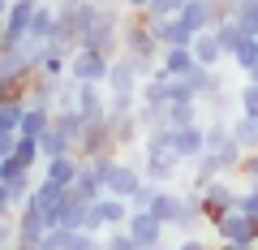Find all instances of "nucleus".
I'll use <instances>...</instances> for the list:
<instances>
[{
	"instance_id": "4",
	"label": "nucleus",
	"mask_w": 258,
	"mask_h": 250,
	"mask_svg": "<svg viewBox=\"0 0 258 250\" xmlns=\"http://www.w3.org/2000/svg\"><path fill=\"white\" fill-rule=\"evenodd\" d=\"M129 220V203L116 194H99L91 203V212H86V233H108V229H120V224Z\"/></svg>"
},
{
	"instance_id": "3",
	"label": "nucleus",
	"mask_w": 258,
	"mask_h": 250,
	"mask_svg": "<svg viewBox=\"0 0 258 250\" xmlns=\"http://www.w3.org/2000/svg\"><path fill=\"white\" fill-rule=\"evenodd\" d=\"M198 203H203V220H207V224H215L224 212H237L241 190L232 185V177L224 173V177H211V181L198 190Z\"/></svg>"
},
{
	"instance_id": "43",
	"label": "nucleus",
	"mask_w": 258,
	"mask_h": 250,
	"mask_svg": "<svg viewBox=\"0 0 258 250\" xmlns=\"http://www.w3.org/2000/svg\"><path fill=\"white\" fill-rule=\"evenodd\" d=\"M237 112H245V117L258 121V82H245L237 91Z\"/></svg>"
},
{
	"instance_id": "25",
	"label": "nucleus",
	"mask_w": 258,
	"mask_h": 250,
	"mask_svg": "<svg viewBox=\"0 0 258 250\" xmlns=\"http://www.w3.org/2000/svg\"><path fill=\"white\" fill-rule=\"evenodd\" d=\"M203 121V104L198 99H172L164 104V125H194Z\"/></svg>"
},
{
	"instance_id": "31",
	"label": "nucleus",
	"mask_w": 258,
	"mask_h": 250,
	"mask_svg": "<svg viewBox=\"0 0 258 250\" xmlns=\"http://www.w3.org/2000/svg\"><path fill=\"white\" fill-rule=\"evenodd\" d=\"M47 125H52V112H47V108H35V104H26V108H22V125H18V134L39 138Z\"/></svg>"
},
{
	"instance_id": "40",
	"label": "nucleus",
	"mask_w": 258,
	"mask_h": 250,
	"mask_svg": "<svg viewBox=\"0 0 258 250\" xmlns=\"http://www.w3.org/2000/svg\"><path fill=\"white\" fill-rule=\"evenodd\" d=\"M86 212H91V203L86 198H69V207H64V216H60V229H82L86 224Z\"/></svg>"
},
{
	"instance_id": "32",
	"label": "nucleus",
	"mask_w": 258,
	"mask_h": 250,
	"mask_svg": "<svg viewBox=\"0 0 258 250\" xmlns=\"http://www.w3.org/2000/svg\"><path fill=\"white\" fill-rule=\"evenodd\" d=\"M228 130H232V138H237V142H241L245 151H258V121H254V117L237 112V117L228 121Z\"/></svg>"
},
{
	"instance_id": "23",
	"label": "nucleus",
	"mask_w": 258,
	"mask_h": 250,
	"mask_svg": "<svg viewBox=\"0 0 258 250\" xmlns=\"http://www.w3.org/2000/svg\"><path fill=\"white\" fill-rule=\"evenodd\" d=\"M47 39H56V5L39 0L30 18V43H47Z\"/></svg>"
},
{
	"instance_id": "29",
	"label": "nucleus",
	"mask_w": 258,
	"mask_h": 250,
	"mask_svg": "<svg viewBox=\"0 0 258 250\" xmlns=\"http://www.w3.org/2000/svg\"><path fill=\"white\" fill-rule=\"evenodd\" d=\"M69 151L78 156V147H74L69 138H64V134L56 130V125H47V130L39 134V156H43V160H52V156H69Z\"/></svg>"
},
{
	"instance_id": "51",
	"label": "nucleus",
	"mask_w": 258,
	"mask_h": 250,
	"mask_svg": "<svg viewBox=\"0 0 258 250\" xmlns=\"http://www.w3.org/2000/svg\"><path fill=\"white\" fill-rule=\"evenodd\" d=\"M13 147H18V134H0V160H9Z\"/></svg>"
},
{
	"instance_id": "52",
	"label": "nucleus",
	"mask_w": 258,
	"mask_h": 250,
	"mask_svg": "<svg viewBox=\"0 0 258 250\" xmlns=\"http://www.w3.org/2000/svg\"><path fill=\"white\" fill-rule=\"evenodd\" d=\"M215 250H258V241H220Z\"/></svg>"
},
{
	"instance_id": "13",
	"label": "nucleus",
	"mask_w": 258,
	"mask_h": 250,
	"mask_svg": "<svg viewBox=\"0 0 258 250\" xmlns=\"http://www.w3.org/2000/svg\"><path fill=\"white\" fill-rule=\"evenodd\" d=\"M211 229L220 241H258V220H249L245 212H224Z\"/></svg>"
},
{
	"instance_id": "47",
	"label": "nucleus",
	"mask_w": 258,
	"mask_h": 250,
	"mask_svg": "<svg viewBox=\"0 0 258 250\" xmlns=\"http://www.w3.org/2000/svg\"><path fill=\"white\" fill-rule=\"evenodd\" d=\"M237 212H245L249 220H258V185H245V190H241V203H237Z\"/></svg>"
},
{
	"instance_id": "59",
	"label": "nucleus",
	"mask_w": 258,
	"mask_h": 250,
	"mask_svg": "<svg viewBox=\"0 0 258 250\" xmlns=\"http://www.w3.org/2000/svg\"><path fill=\"white\" fill-rule=\"evenodd\" d=\"M159 250H172V246H159Z\"/></svg>"
},
{
	"instance_id": "36",
	"label": "nucleus",
	"mask_w": 258,
	"mask_h": 250,
	"mask_svg": "<svg viewBox=\"0 0 258 250\" xmlns=\"http://www.w3.org/2000/svg\"><path fill=\"white\" fill-rule=\"evenodd\" d=\"M228 61L241 69V74H249V69H254V61H258V39H249V35H245V39H241V43L228 52Z\"/></svg>"
},
{
	"instance_id": "7",
	"label": "nucleus",
	"mask_w": 258,
	"mask_h": 250,
	"mask_svg": "<svg viewBox=\"0 0 258 250\" xmlns=\"http://www.w3.org/2000/svg\"><path fill=\"white\" fill-rule=\"evenodd\" d=\"M35 5L39 0H9L5 9V47H22L30 39V18H35Z\"/></svg>"
},
{
	"instance_id": "35",
	"label": "nucleus",
	"mask_w": 258,
	"mask_h": 250,
	"mask_svg": "<svg viewBox=\"0 0 258 250\" xmlns=\"http://www.w3.org/2000/svg\"><path fill=\"white\" fill-rule=\"evenodd\" d=\"M232 22L241 26V35H249V39H258V0H241L237 9L228 13Z\"/></svg>"
},
{
	"instance_id": "39",
	"label": "nucleus",
	"mask_w": 258,
	"mask_h": 250,
	"mask_svg": "<svg viewBox=\"0 0 258 250\" xmlns=\"http://www.w3.org/2000/svg\"><path fill=\"white\" fill-rule=\"evenodd\" d=\"M215 156H220V168H224V173H237V168H241V160H245V147H241V142L237 138H228V142H224V147L220 151H215Z\"/></svg>"
},
{
	"instance_id": "10",
	"label": "nucleus",
	"mask_w": 258,
	"mask_h": 250,
	"mask_svg": "<svg viewBox=\"0 0 258 250\" xmlns=\"http://www.w3.org/2000/svg\"><path fill=\"white\" fill-rule=\"evenodd\" d=\"M108 61L112 56H99V52H91V47H74V56H69V78H74V82H99L103 86Z\"/></svg>"
},
{
	"instance_id": "46",
	"label": "nucleus",
	"mask_w": 258,
	"mask_h": 250,
	"mask_svg": "<svg viewBox=\"0 0 258 250\" xmlns=\"http://www.w3.org/2000/svg\"><path fill=\"white\" fill-rule=\"evenodd\" d=\"M103 250H138V246H134V237L125 229H108L103 233Z\"/></svg>"
},
{
	"instance_id": "34",
	"label": "nucleus",
	"mask_w": 258,
	"mask_h": 250,
	"mask_svg": "<svg viewBox=\"0 0 258 250\" xmlns=\"http://www.w3.org/2000/svg\"><path fill=\"white\" fill-rule=\"evenodd\" d=\"M164 151H172V125L142 130V156H164Z\"/></svg>"
},
{
	"instance_id": "33",
	"label": "nucleus",
	"mask_w": 258,
	"mask_h": 250,
	"mask_svg": "<svg viewBox=\"0 0 258 250\" xmlns=\"http://www.w3.org/2000/svg\"><path fill=\"white\" fill-rule=\"evenodd\" d=\"M228 138H232L228 117H207V121H203V147H207V151H220Z\"/></svg>"
},
{
	"instance_id": "22",
	"label": "nucleus",
	"mask_w": 258,
	"mask_h": 250,
	"mask_svg": "<svg viewBox=\"0 0 258 250\" xmlns=\"http://www.w3.org/2000/svg\"><path fill=\"white\" fill-rule=\"evenodd\" d=\"M108 125H112V142H116L120 156H125L129 147H138V142H142V125L134 121V112H129V117H108Z\"/></svg>"
},
{
	"instance_id": "16",
	"label": "nucleus",
	"mask_w": 258,
	"mask_h": 250,
	"mask_svg": "<svg viewBox=\"0 0 258 250\" xmlns=\"http://www.w3.org/2000/svg\"><path fill=\"white\" fill-rule=\"evenodd\" d=\"M13 229H18V241H39L47 229H52V224H47V220H43V212H39V207L26 198V203L13 212Z\"/></svg>"
},
{
	"instance_id": "49",
	"label": "nucleus",
	"mask_w": 258,
	"mask_h": 250,
	"mask_svg": "<svg viewBox=\"0 0 258 250\" xmlns=\"http://www.w3.org/2000/svg\"><path fill=\"white\" fill-rule=\"evenodd\" d=\"M155 190H159V185H155V181H142V185H138V194L129 198V207H147V203H151V198H155Z\"/></svg>"
},
{
	"instance_id": "8",
	"label": "nucleus",
	"mask_w": 258,
	"mask_h": 250,
	"mask_svg": "<svg viewBox=\"0 0 258 250\" xmlns=\"http://www.w3.org/2000/svg\"><path fill=\"white\" fill-rule=\"evenodd\" d=\"M138 185H142V164H138V160H120L116 156L108 181H103V194H116V198H125V203H129V198L138 194Z\"/></svg>"
},
{
	"instance_id": "20",
	"label": "nucleus",
	"mask_w": 258,
	"mask_h": 250,
	"mask_svg": "<svg viewBox=\"0 0 258 250\" xmlns=\"http://www.w3.org/2000/svg\"><path fill=\"white\" fill-rule=\"evenodd\" d=\"M147 22H151V30H155V39L164 47H189L194 43V30L181 18H147Z\"/></svg>"
},
{
	"instance_id": "60",
	"label": "nucleus",
	"mask_w": 258,
	"mask_h": 250,
	"mask_svg": "<svg viewBox=\"0 0 258 250\" xmlns=\"http://www.w3.org/2000/svg\"><path fill=\"white\" fill-rule=\"evenodd\" d=\"M0 250H9V246H0Z\"/></svg>"
},
{
	"instance_id": "61",
	"label": "nucleus",
	"mask_w": 258,
	"mask_h": 250,
	"mask_svg": "<svg viewBox=\"0 0 258 250\" xmlns=\"http://www.w3.org/2000/svg\"><path fill=\"white\" fill-rule=\"evenodd\" d=\"M0 104H5V99H0Z\"/></svg>"
},
{
	"instance_id": "11",
	"label": "nucleus",
	"mask_w": 258,
	"mask_h": 250,
	"mask_svg": "<svg viewBox=\"0 0 258 250\" xmlns=\"http://www.w3.org/2000/svg\"><path fill=\"white\" fill-rule=\"evenodd\" d=\"M203 203H198V190H185V194H176V212H172V224H168V229H176L181 233V237H189V233H198L203 229Z\"/></svg>"
},
{
	"instance_id": "45",
	"label": "nucleus",
	"mask_w": 258,
	"mask_h": 250,
	"mask_svg": "<svg viewBox=\"0 0 258 250\" xmlns=\"http://www.w3.org/2000/svg\"><path fill=\"white\" fill-rule=\"evenodd\" d=\"M64 250H103V233H86V229H78L74 241H69Z\"/></svg>"
},
{
	"instance_id": "14",
	"label": "nucleus",
	"mask_w": 258,
	"mask_h": 250,
	"mask_svg": "<svg viewBox=\"0 0 258 250\" xmlns=\"http://www.w3.org/2000/svg\"><path fill=\"white\" fill-rule=\"evenodd\" d=\"M142 181H155V185H172V177L185 168V160L176 151H164V156H142Z\"/></svg>"
},
{
	"instance_id": "55",
	"label": "nucleus",
	"mask_w": 258,
	"mask_h": 250,
	"mask_svg": "<svg viewBox=\"0 0 258 250\" xmlns=\"http://www.w3.org/2000/svg\"><path fill=\"white\" fill-rule=\"evenodd\" d=\"M245 78H249V82H258V61H254V69H249V74H245Z\"/></svg>"
},
{
	"instance_id": "2",
	"label": "nucleus",
	"mask_w": 258,
	"mask_h": 250,
	"mask_svg": "<svg viewBox=\"0 0 258 250\" xmlns=\"http://www.w3.org/2000/svg\"><path fill=\"white\" fill-rule=\"evenodd\" d=\"M120 30H125V9H95V22L78 47H91L99 56H120Z\"/></svg>"
},
{
	"instance_id": "27",
	"label": "nucleus",
	"mask_w": 258,
	"mask_h": 250,
	"mask_svg": "<svg viewBox=\"0 0 258 250\" xmlns=\"http://www.w3.org/2000/svg\"><path fill=\"white\" fill-rule=\"evenodd\" d=\"M26 104H35V108H47V112H56V78H43V74H35V78H30V91H26Z\"/></svg>"
},
{
	"instance_id": "1",
	"label": "nucleus",
	"mask_w": 258,
	"mask_h": 250,
	"mask_svg": "<svg viewBox=\"0 0 258 250\" xmlns=\"http://www.w3.org/2000/svg\"><path fill=\"white\" fill-rule=\"evenodd\" d=\"M120 52L134 61V69H138V78H151L159 69V52H164V43L155 39V30H151L147 13H125V30H120Z\"/></svg>"
},
{
	"instance_id": "58",
	"label": "nucleus",
	"mask_w": 258,
	"mask_h": 250,
	"mask_svg": "<svg viewBox=\"0 0 258 250\" xmlns=\"http://www.w3.org/2000/svg\"><path fill=\"white\" fill-rule=\"evenodd\" d=\"M5 173H9V168H5V160H0V181H5Z\"/></svg>"
},
{
	"instance_id": "6",
	"label": "nucleus",
	"mask_w": 258,
	"mask_h": 250,
	"mask_svg": "<svg viewBox=\"0 0 258 250\" xmlns=\"http://www.w3.org/2000/svg\"><path fill=\"white\" fill-rule=\"evenodd\" d=\"M30 203L43 212L47 224H60L64 207H69V198H74V185H56V181H35V190H30Z\"/></svg>"
},
{
	"instance_id": "41",
	"label": "nucleus",
	"mask_w": 258,
	"mask_h": 250,
	"mask_svg": "<svg viewBox=\"0 0 258 250\" xmlns=\"http://www.w3.org/2000/svg\"><path fill=\"white\" fill-rule=\"evenodd\" d=\"M74 233H78V229H60V224H52V229L39 237V250H64L69 241H74Z\"/></svg>"
},
{
	"instance_id": "50",
	"label": "nucleus",
	"mask_w": 258,
	"mask_h": 250,
	"mask_svg": "<svg viewBox=\"0 0 258 250\" xmlns=\"http://www.w3.org/2000/svg\"><path fill=\"white\" fill-rule=\"evenodd\" d=\"M172 250H215V246H211V241H203L198 233H189V237H181Z\"/></svg>"
},
{
	"instance_id": "48",
	"label": "nucleus",
	"mask_w": 258,
	"mask_h": 250,
	"mask_svg": "<svg viewBox=\"0 0 258 250\" xmlns=\"http://www.w3.org/2000/svg\"><path fill=\"white\" fill-rule=\"evenodd\" d=\"M237 173L245 177V185H258V151H245V160H241Z\"/></svg>"
},
{
	"instance_id": "12",
	"label": "nucleus",
	"mask_w": 258,
	"mask_h": 250,
	"mask_svg": "<svg viewBox=\"0 0 258 250\" xmlns=\"http://www.w3.org/2000/svg\"><path fill=\"white\" fill-rule=\"evenodd\" d=\"M176 18H181L185 26H189L194 35H198V30H211L215 22H224L228 13H224V5H220V0H185V9L176 13Z\"/></svg>"
},
{
	"instance_id": "44",
	"label": "nucleus",
	"mask_w": 258,
	"mask_h": 250,
	"mask_svg": "<svg viewBox=\"0 0 258 250\" xmlns=\"http://www.w3.org/2000/svg\"><path fill=\"white\" fill-rule=\"evenodd\" d=\"M185 9V0H151L147 5V18H176Z\"/></svg>"
},
{
	"instance_id": "56",
	"label": "nucleus",
	"mask_w": 258,
	"mask_h": 250,
	"mask_svg": "<svg viewBox=\"0 0 258 250\" xmlns=\"http://www.w3.org/2000/svg\"><path fill=\"white\" fill-rule=\"evenodd\" d=\"M0 52H5V22H0Z\"/></svg>"
},
{
	"instance_id": "9",
	"label": "nucleus",
	"mask_w": 258,
	"mask_h": 250,
	"mask_svg": "<svg viewBox=\"0 0 258 250\" xmlns=\"http://www.w3.org/2000/svg\"><path fill=\"white\" fill-rule=\"evenodd\" d=\"M95 156H120L116 142H112V125L103 121H86L82 138H78V160H95Z\"/></svg>"
},
{
	"instance_id": "19",
	"label": "nucleus",
	"mask_w": 258,
	"mask_h": 250,
	"mask_svg": "<svg viewBox=\"0 0 258 250\" xmlns=\"http://www.w3.org/2000/svg\"><path fill=\"white\" fill-rule=\"evenodd\" d=\"M172 151L189 164V160L203 156V121H194V125H172Z\"/></svg>"
},
{
	"instance_id": "53",
	"label": "nucleus",
	"mask_w": 258,
	"mask_h": 250,
	"mask_svg": "<svg viewBox=\"0 0 258 250\" xmlns=\"http://www.w3.org/2000/svg\"><path fill=\"white\" fill-rule=\"evenodd\" d=\"M151 0H125V13H147Z\"/></svg>"
},
{
	"instance_id": "28",
	"label": "nucleus",
	"mask_w": 258,
	"mask_h": 250,
	"mask_svg": "<svg viewBox=\"0 0 258 250\" xmlns=\"http://www.w3.org/2000/svg\"><path fill=\"white\" fill-rule=\"evenodd\" d=\"M52 125L78 147V138H82V130H86V117H82L78 108H56V112H52Z\"/></svg>"
},
{
	"instance_id": "21",
	"label": "nucleus",
	"mask_w": 258,
	"mask_h": 250,
	"mask_svg": "<svg viewBox=\"0 0 258 250\" xmlns=\"http://www.w3.org/2000/svg\"><path fill=\"white\" fill-rule=\"evenodd\" d=\"M78 168H82V160L69 151V156H52L43 160V181H56V185H74L78 181Z\"/></svg>"
},
{
	"instance_id": "42",
	"label": "nucleus",
	"mask_w": 258,
	"mask_h": 250,
	"mask_svg": "<svg viewBox=\"0 0 258 250\" xmlns=\"http://www.w3.org/2000/svg\"><path fill=\"white\" fill-rule=\"evenodd\" d=\"M134 121H138L142 130H155V125H164V108H159V104H142V99H138Z\"/></svg>"
},
{
	"instance_id": "17",
	"label": "nucleus",
	"mask_w": 258,
	"mask_h": 250,
	"mask_svg": "<svg viewBox=\"0 0 258 250\" xmlns=\"http://www.w3.org/2000/svg\"><path fill=\"white\" fill-rule=\"evenodd\" d=\"M138 69H134V61H129L125 52L112 56L108 61V78H103V91H138Z\"/></svg>"
},
{
	"instance_id": "37",
	"label": "nucleus",
	"mask_w": 258,
	"mask_h": 250,
	"mask_svg": "<svg viewBox=\"0 0 258 250\" xmlns=\"http://www.w3.org/2000/svg\"><path fill=\"white\" fill-rule=\"evenodd\" d=\"M22 108H26V99H5V104H0V134H18Z\"/></svg>"
},
{
	"instance_id": "5",
	"label": "nucleus",
	"mask_w": 258,
	"mask_h": 250,
	"mask_svg": "<svg viewBox=\"0 0 258 250\" xmlns=\"http://www.w3.org/2000/svg\"><path fill=\"white\" fill-rule=\"evenodd\" d=\"M120 229L134 237V246H138V250H159V246H164V233H168L147 207H129V220L120 224Z\"/></svg>"
},
{
	"instance_id": "18",
	"label": "nucleus",
	"mask_w": 258,
	"mask_h": 250,
	"mask_svg": "<svg viewBox=\"0 0 258 250\" xmlns=\"http://www.w3.org/2000/svg\"><path fill=\"white\" fill-rule=\"evenodd\" d=\"M189 52H194V61H198V65H207V69H220L224 61H228L215 30H198V35H194V43H189Z\"/></svg>"
},
{
	"instance_id": "15",
	"label": "nucleus",
	"mask_w": 258,
	"mask_h": 250,
	"mask_svg": "<svg viewBox=\"0 0 258 250\" xmlns=\"http://www.w3.org/2000/svg\"><path fill=\"white\" fill-rule=\"evenodd\" d=\"M74 108L82 112L86 121H103L108 117V91H103L99 82H78V99Z\"/></svg>"
},
{
	"instance_id": "24",
	"label": "nucleus",
	"mask_w": 258,
	"mask_h": 250,
	"mask_svg": "<svg viewBox=\"0 0 258 250\" xmlns=\"http://www.w3.org/2000/svg\"><path fill=\"white\" fill-rule=\"evenodd\" d=\"M194 65H198V61H194L189 47H164V52H159V74H168V78H185Z\"/></svg>"
},
{
	"instance_id": "54",
	"label": "nucleus",
	"mask_w": 258,
	"mask_h": 250,
	"mask_svg": "<svg viewBox=\"0 0 258 250\" xmlns=\"http://www.w3.org/2000/svg\"><path fill=\"white\" fill-rule=\"evenodd\" d=\"M99 9H125V0H95Z\"/></svg>"
},
{
	"instance_id": "30",
	"label": "nucleus",
	"mask_w": 258,
	"mask_h": 250,
	"mask_svg": "<svg viewBox=\"0 0 258 250\" xmlns=\"http://www.w3.org/2000/svg\"><path fill=\"white\" fill-rule=\"evenodd\" d=\"M147 212H151V216H155V220L168 229V224H172V212H176V190H172V185H159L155 198L147 203Z\"/></svg>"
},
{
	"instance_id": "26",
	"label": "nucleus",
	"mask_w": 258,
	"mask_h": 250,
	"mask_svg": "<svg viewBox=\"0 0 258 250\" xmlns=\"http://www.w3.org/2000/svg\"><path fill=\"white\" fill-rule=\"evenodd\" d=\"M43 164V156H39V138H26V134H18V147H13V156L5 160V168H35Z\"/></svg>"
},
{
	"instance_id": "38",
	"label": "nucleus",
	"mask_w": 258,
	"mask_h": 250,
	"mask_svg": "<svg viewBox=\"0 0 258 250\" xmlns=\"http://www.w3.org/2000/svg\"><path fill=\"white\" fill-rule=\"evenodd\" d=\"M138 108V91H108V117H129Z\"/></svg>"
},
{
	"instance_id": "57",
	"label": "nucleus",
	"mask_w": 258,
	"mask_h": 250,
	"mask_svg": "<svg viewBox=\"0 0 258 250\" xmlns=\"http://www.w3.org/2000/svg\"><path fill=\"white\" fill-rule=\"evenodd\" d=\"M5 9H9V0H0V18H5Z\"/></svg>"
}]
</instances>
